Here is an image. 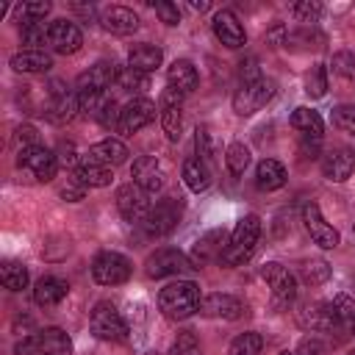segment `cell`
Listing matches in <instances>:
<instances>
[{
    "label": "cell",
    "mask_w": 355,
    "mask_h": 355,
    "mask_svg": "<svg viewBox=\"0 0 355 355\" xmlns=\"http://www.w3.org/2000/svg\"><path fill=\"white\" fill-rule=\"evenodd\" d=\"M155 14H158L161 22H166V25H178V22H180V8H178L175 3H166V0L155 3Z\"/></svg>",
    "instance_id": "51"
},
{
    "label": "cell",
    "mask_w": 355,
    "mask_h": 355,
    "mask_svg": "<svg viewBox=\"0 0 355 355\" xmlns=\"http://www.w3.org/2000/svg\"><path fill=\"white\" fill-rule=\"evenodd\" d=\"M261 347H263V338L258 333H241L230 341L227 355H261Z\"/></svg>",
    "instance_id": "40"
},
{
    "label": "cell",
    "mask_w": 355,
    "mask_h": 355,
    "mask_svg": "<svg viewBox=\"0 0 355 355\" xmlns=\"http://www.w3.org/2000/svg\"><path fill=\"white\" fill-rule=\"evenodd\" d=\"M258 236H261V219H258L255 214L241 216L239 225L233 227V233H230V239H227V244H225L219 261H222L225 266H239V263H244V261L252 255Z\"/></svg>",
    "instance_id": "2"
},
{
    "label": "cell",
    "mask_w": 355,
    "mask_h": 355,
    "mask_svg": "<svg viewBox=\"0 0 355 355\" xmlns=\"http://www.w3.org/2000/svg\"><path fill=\"white\" fill-rule=\"evenodd\" d=\"M297 322L311 333H330L338 324V316L333 302H305L297 311Z\"/></svg>",
    "instance_id": "11"
},
{
    "label": "cell",
    "mask_w": 355,
    "mask_h": 355,
    "mask_svg": "<svg viewBox=\"0 0 355 355\" xmlns=\"http://www.w3.org/2000/svg\"><path fill=\"white\" fill-rule=\"evenodd\" d=\"M130 175H133V183H136L141 191H147V194H155V191L164 189V169H161V164H158L153 155L136 158Z\"/></svg>",
    "instance_id": "19"
},
{
    "label": "cell",
    "mask_w": 355,
    "mask_h": 355,
    "mask_svg": "<svg viewBox=\"0 0 355 355\" xmlns=\"http://www.w3.org/2000/svg\"><path fill=\"white\" fill-rule=\"evenodd\" d=\"M158 111H161V128H164L166 139L178 141L180 130H183V94L178 89H164Z\"/></svg>",
    "instance_id": "12"
},
{
    "label": "cell",
    "mask_w": 355,
    "mask_h": 355,
    "mask_svg": "<svg viewBox=\"0 0 355 355\" xmlns=\"http://www.w3.org/2000/svg\"><path fill=\"white\" fill-rule=\"evenodd\" d=\"M324 44V36L322 33H316V31H308V28H302V31H286V36H283V47H291V50H300V47H322Z\"/></svg>",
    "instance_id": "35"
},
{
    "label": "cell",
    "mask_w": 355,
    "mask_h": 355,
    "mask_svg": "<svg viewBox=\"0 0 355 355\" xmlns=\"http://www.w3.org/2000/svg\"><path fill=\"white\" fill-rule=\"evenodd\" d=\"M83 194H86V186H80V183H67L64 189H61V197L64 200H69V202H78V200H83Z\"/></svg>",
    "instance_id": "53"
},
{
    "label": "cell",
    "mask_w": 355,
    "mask_h": 355,
    "mask_svg": "<svg viewBox=\"0 0 355 355\" xmlns=\"http://www.w3.org/2000/svg\"><path fill=\"white\" fill-rule=\"evenodd\" d=\"M191 8H194V11H205V8H208V3H191Z\"/></svg>",
    "instance_id": "55"
},
{
    "label": "cell",
    "mask_w": 355,
    "mask_h": 355,
    "mask_svg": "<svg viewBox=\"0 0 355 355\" xmlns=\"http://www.w3.org/2000/svg\"><path fill=\"white\" fill-rule=\"evenodd\" d=\"M0 280L8 291H22L28 286V269L19 261H6L0 266Z\"/></svg>",
    "instance_id": "34"
},
{
    "label": "cell",
    "mask_w": 355,
    "mask_h": 355,
    "mask_svg": "<svg viewBox=\"0 0 355 355\" xmlns=\"http://www.w3.org/2000/svg\"><path fill=\"white\" fill-rule=\"evenodd\" d=\"M92 277L100 286H119V283H125L130 277V261L122 252L105 250L92 261Z\"/></svg>",
    "instance_id": "6"
},
{
    "label": "cell",
    "mask_w": 355,
    "mask_h": 355,
    "mask_svg": "<svg viewBox=\"0 0 355 355\" xmlns=\"http://www.w3.org/2000/svg\"><path fill=\"white\" fill-rule=\"evenodd\" d=\"M116 208L128 222H144V216L150 214V202H147V191H141L136 183H125L116 189Z\"/></svg>",
    "instance_id": "14"
},
{
    "label": "cell",
    "mask_w": 355,
    "mask_h": 355,
    "mask_svg": "<svg viewBox=\"0 0 355 355\" xmlns=\"http://www.w3.org/2000/svg\"><path fill=\"white\" fill-rule=\"evenodd\" d=\"M200 313L202 316H211V319H241L247 313V305L239 300V297H230V294H208L200 305Z\"/></svg>",
    "instance_id": "18"
},
{
    "label": "cell",
    "mask_w": 355,
    "mask_h": 355,
    "mask_svg": "<svg viewBox=\"0 0 355 355\" xmlns=\"http://www.w3.org/2000/svg\"><path fill=\"white\" fill-rule=\"evenodd\" d=\"M291 125H294L305 139H313V141H319V139H322V130H324L322 116H319L313 108H305V105L294 108V114H291Z\"/></svg>",
    "instance_id": "32"
},
{
    "label": "cell",
    "mask_w": 355,
    "mask_h": 355,
    "mask_svg": "<svg viewBox=\"0 0 355 355\" xmlns=\"http://www.w3.org/2000/svg\"><path fill=\"white\" fill-rule=\"evenodd\" d=\"M183 180L191 191H205L211 186V166L200 158H186L183 161Z\"/></svg>",
    "instance_id": "33"
},
{
    "label": "cell",
    "mask_w": 355,
    "mask_h": 355,
    "mask_svg": "<svg viewBox=\"0 0 355 355\" xmlns=\"http://www.w3.org/2000/svg\"><path fill=\"white\" fill-rule=\"evenodd\" d=\"M194 144H197L200 161L211 164V161L216 158V141H214V136H211L208 128H197V130H194Z\"/></svg>",
    "instance_id": "43"
},
{
    "label": "cell",
    "mask_w": 355,
    "mask_h": 355,
    "mask_svg": "<svg viewBox=\"0 0 355 355\" xmlns=\"http://www.w3.org/2000/svg\"><path fill=\"white\" fill-rule=\"evenodd\" d=\"M319 352H322V344L316 338H305V341H300L294 355H319Z\"/></svg>",
    "instance_id": "54"
},
{
    "label": "cell",
    "mask_w": 355,
    "mask_h": 355,
    "mask_svg": "<svg viewBox=\"0 0 355 355\" xmlns=\"http://www.w3.org/2000/svg\"><path fill=\"white\" fill-rule=\"evenodd\" d=\"M89 327L103 341H125L128 338V324H125V319L119 316V311L111 302H97L92 308Z\"/></svg>",
    "instance_id": "4"
},
{
    "label": "cell",
    "mask_w": 355,
    "mask_h": 355,
    "mask_svg": "<svg viewBox=\"0 0 355 355\" xmlns=\"http://www.w3.org/2000/svg\"><path fill=\"white\" fill-rule=\"evenodd\" d=\"M214 36L225 44V47H230V50H236V47H244L247 44V33H244V25L239 22V17L230 11V8H222V11H216L214 14Z\"/></svg>",
    "instance_id": "16"
},
{
    "label": "cell",
    "mask_w": 355,
    "mask_h": 355,
    "mask_svg": "<svg viewBox=\"0 0 355 355\" xmlns=\"http://www.w3.org/2000/svg\"><path fill=\"white\" fill-rule=\"evenodd\" d=\"M330 89V80H327V67L324 64H316L311 67V72L305 75V94L308 97H324Z\"/></svg>",
    "instance_id": "36"
},
{
    "label": "cell",
    "mask_w": 355,
    "mask_h": 355,
    "mask_svg": "<svg viewBox=\"0 0 355 355\" xmlns=\"http://www.w3.org/2000/svg\"><path fill=\"white\" fill-rule=\"evenodd\" d=\"M225 164H227V172L230 175H244V169L250 166V150H247V144H241V141H233L230 147H227V153H225Z\"/></svg>",
    "instance_id": "37"
},
{
    "label": "cell",
    "mask_w": 355,
    "mask_h": 355,
    "mask_svg": "<svg viewBox=\"0 0 355 355\" xmlns=\"http://www.w3.org/2000/svg\"><path fill=\"white\" fill-rule=\"evenodd\" d=\"M166 80H169V89H178L180 94H189V92H194L197 89V69H194V64L191 61H186V58H178V61H172L169 64V72H166Z\"/></svg>",
    "instance_id": "29"
},
{
    "label": "cell",
    "mask_w": 355,
    "mask_h": 355,
    "mask_svg": "<svg viewBox=\"0 0 355 355\" xmlns=\"http://www.w3.org/2000/svg\"><path fill=\"white\" fill-rule=\"evenodd\" d=\"M202 305L200 297V286L194 280H178L161 288L158 294V308L164 311V316L169 319H186L191 313H197Z\"/></svg>",
    "instance_id": "1"
},
{
    "label": "cell",
    "mask_w": 355,
    "mask_h": 355,
    "mask_svg": "<svg viewBox=\"0 0 355 355\" xmlns=\"http://www.w3.org/2000/svg\"><path fill=\"white\" fill-rule=\"evenodd\" d=\"M17 139L22 141V150H25V147H33V144H36L39 133H36L33 125H19V128H17Z\"/></svg>",
    "instance_id": "52"
},
{
    "label": "cell",
    "mask_w": 355,
    "mask_h": 355,
    "mask_svg": "<svg viewBox=\"0 0 355 355\" xmlns=\"http://www.w3.org/2000/svg\"><path fill=\"white\" fill-rule=\"evenodd\" d=\"M47 31H50V25H44V22H28V25H22V42L31 44V50H39L42 44H47Z\"/></svg>",
    "instance_id": "44"
},
{
    "label": "cell",
    "mask_w": 355,
    "mask_h": 355,
    "mask_svg": "<svg viewBox=\"0 0 355 355\" xmlns=\"http://www.w3.org/2000/svg\"><path fill=\"white\" fill-rule=\"evenodd\" d=\"M300 277L308 283V286H322L327 277H330V263L322 261V258H311L300 266Z\"/></svg>",
    "instance_id": "38"
},
{
    "label": "cell",
    "mask_w": 355,
    "mask_h": 355,
    "mask_svg": "<svg viewBox=\"0 0 355 355\" xmlns=\"http://www.w3.org/2000/svg\"><path fill=\"white\" fill-rule=\"evenodd\" d=\"M280 355H294V352H288V349H286V352H280Z\"/></svg>",
    "instance_id": "56"
},
{
    "label": "cell",
    "mask_w": 355,
    "mask_h": 355,
    "mask_svg": "<svg viewBox=\"0 0 355 355\" xmlns=\"http://www.w3.org/2000/svg\"><path fill=\"white\" fill-rule=\"evenodd\" d=\"M291 14L300 22H316L319 14H322V3H316V0H300V3L291 6Z\"/></svg>",
    "instance_id": "47"
},
{
    "label": "cell",
    "mask_w": 355,
    "mask_h": 355,
    "mask_svg": "<svg viewBox=\"0 0 355 355\" xmlns=\"http://www.w3.org/2000/svg\"><path fill=\"white\" fill-rule=\"evenodd\" d=\"M150 355H153V352H150Z\"/></svg>",
    "instance_id": "58"
},
{
    "label": "cell",
    "mask_w": 355,
    "mask_h": 355,
    "mask_svg": "<svg viewBox=\"0 0 355 355\" xmlns=\"http://www.w3.org/2000/svg\"><path fill=\"white\" fill-rule=\"evenodd\" d=\"M72 180L80 183V186H86V189H103V186H108V183L114 180V175H111V166L86 158V161H80L78 169L72 172Z\"/></svg>",
    "instance_id": "22"
},
{
    "label": "cell",
    "mask_w": 355,
    "mask_h": 355,
    "mask_svg": "<svg viewBox=\"0 0 355 355\" xmlns=\"http://www.w3.org/2000/svg\"><path fill=\"white\" fill-rule=\"evenodd\" d=\"M144 266L150 277H169V275H180L183 269H189V258L175 247H161L147 258Z\"/></svg>",
    "instance_id": "15"
},
{
    "label": "cell",
    "mask_w": 355,
    "mask_h": 355,
    "mask_svg": "<svg viewBox=\"0 0 355 355\" xmlns=\"http://www.w3.org/2000/svg\"><path fill=\"white\" fill-rule=\"evenodd\" d=\"M55 158H58V166H67V169H78V150L72 141H58L55 147Z\"/></svg>",
    "instance_id": "49"
},
{
    "label": "cell",
    "mask_w": 355,
    "mask_h": 355,
    "mask_svg": "<svg viewBox=\"0 0 355 355\" xmlns=\"http://www.w3.org/2000/svg\"><path fill=\"white\" fill-rule=\"evenodd\" d=\"M128 155L130 153L119 139H103V141L92 144L89 153H86V158H92L97 164H105V166H119V164L128 161Z\"/></svg>",
    "instance_id": "24"
},
{
    "label": "cell",
    "mask_w": 355,
    "mask_h": 355,
    "mask_svg": "<svg viewBox=\"0 0 355 355\" xmlns=\"http://www.w3.org/2000/svg\"><path fill=\"white\" fill-rule=\"evenodd\" d=\"M19 166L28 169L36 180L47 183V180H53L55 172H58V158H55V150H47V147H42V144H33V147H25V150L19 153Z\"/></svg>",
    "instance_id": "7"
},
{
    "label": "cell",
    "mask_w": 355,
    "mask_h": 355,
    "mask_svg": "<svg viewBox=\"0 0 355 355\" xmlns=\"http://www.w3.org/2000/svg\"><path fill=\"white\" fill-rule=\"evenodd\" d=\"M161 61H164V53L155 44H133L130 53H128V67L141 72V75L155 72L161 67Z\"/></svg>",
    "instance_id": "26"
},
{
    "label": "cell",
    "mask_w": 355,
    "mask_h": 355,
    "mask_svg": "<svg viewBox=\"0 0 355 355\" xmlns=\"http://www.w3.org/2000/svg\"><path fill=\"white\" fill-rule=\"evenodd\" d=\"M169 355H200V344H197L194 333H191V330L180 333L178 341L172 344V352H169Z\"/></svg>",
    "instance_id": "48"
},
{
    "label": "cell",
    "mask_w": 355,
    "mask_h": 355,
    "mask_svg": "<svg viewBox=\"0 0 355 355\" xmlns=\"http://www.w3.org/2000/svg\"><path fill=\"white\" fill-rule=\"evenodd\" d=\"M333 125L341 133L355 136V105H338V108H333Z\"/></svg>",
    "instance_id": "45"
},
{
    "label": "cell",
    "mask_w": 355,
    "mask_h": 355,
    "mask_svg": "<svg viewBox=\"0 0 355 355\" xmlns=\"http://www.w3.org/2000/svg\"><path fill=\"white\" fill-rule=\"evenodd\" d=\"M239 78H241V83H255V80H261L258 58H255V55H250V58H244V61L239 64Z\"/></svg>",
    "instance_id": "50"
},
{
    "label": "cell",
    "mask_w": 355,
    "mask_h": 355,
    "mask_svg": "<svg viewBox=\"0 0 355 355\" xmlns=\"http://www.w3.org/2000/svg\"><path fill=\"white\" fill-rule=\"evenodd\" d=\"M153 119H155V103L147 100V97H133L128 105H122L116 130L125 133V136H133L136 130H141V128L150 125Z\"/></svg>",
    "instance_id": "9"
},
{
    "label": "cell",
    "mask_w": 355,
    "mask_h": 355,
    "mask_svg": "<svg viewBox=\"0 0 355 355\" xmlns=\"http://www.w3.org/2000/svg\"><path fill=\"white\" fill-rule=\"evenodd\" d=\"M261 277H263L266 286L272 288V297H275L277 305H288V302L297 297V280H294V275H291L283 263L269 261V263L261 269Z\"/></svg>",
    "instance_id": "10"
},
{
    "label": "cell",
    "mask_w": 355,
    "mask_h": 355,
    "mask_svg": "<svg viewBox=\"0 0 355 355\" xmlns=\"http://www.w3.org/2000/svg\"><path fill=\"white\" fill-rule=\"evenodd\" d=\"M330 69L336 78H341L344 83H355V53L349 50H338L330 61Z\"/></svg>",
    "instance_id": "39"
},
{
    "label": "cell",
    "mask_w": 355,
    "mask_h": 355,
    "mask_svg": "<svg viewBox=\"0 0 355 355\" xmlns=\"http://www.w3.org/2000/svg\"><path fill=\"white\" fill-rule=\"evenodd\" d=\"M180 216H183V200L180 197H164L150 208V214L144 216L141 225H144L147 236L161 239V236H166V233H172L178 227Z\"/></svg>",
    "instance_id": "3"
},
{
    "label": "cell",
    "mask_w": 355,
    "mask_h": 355,
    "mask_svg": "<svg viewBox=\"0 0 355 355\" xmlns=\"http://www.w3.org/2000/svg\"><path fill=\"white\" fill-rule=\"evenodd\" d=\"M17 14H19L22 25H28V22H42V19L50 14V3H22V6H17Z\"/></svg>",
    "instance_id": "46"
},
{
    "label": "cell",
    "mask_w": 355,
    "mask_h": 355,
    "mask_svg": "<svg viewBox=\"0 0 355 355\" xmlns=\"http://www.w3.org/2000/svg\"><path fill=\"white\" fill-rule=\"evenodd\" d=\"M67 294H69L67 280L53 277V275H47V277H42V280H36V286H33V300H36V305H44V308L58 305Z\"/></svg>",
    "instance_id": "28"
},
{
    "label": "cell",
    "mask_w": 355,
    "mask_h": 355,
    "mask_svg": "<svg viewBox=\"0 0 355 355\" xmlns=\"http://www.w3.org/2000/svg\"><path fill=\"white\" fill-rule=\"evenodd\" d=\"M275 97V80H255V83H241L233 94V111L241 116H250L255 111H261L269 100Z\"/></svg>",
    "instance_id": "5"
},
{
    "label": "cell",
    "mask_w": 355,
    "mask_h": 355,
    "mask_svg": "<svg viewBox=\"0 0 355 355\" xmlns=\"http://www.w3.org/2000/svg\"><path fill=\"white\" fill-rule=\"evenodd\" d=\"M83 44V33L72 19H53L47 31V47L58 55H72Z\"/></svg>",
    "instance_id": "8"
},
{
    "label": "cell",
    "mask_w": 355,
    "mask_h": 355,
    "mask_svg": "<svg viewBox=\"0 0 355 355\" xmlns=\"http://www.w3.org/2000/svg\"><path fill=\"white\" fill-rule=\"evenodd\" d=\"M78 111H80V94L78 92H55L44 108V116L53 125H67L78 116Z\"/></svg>",
    "instance_id": "20"
},
{
    "label": "cell",
    "mask_w": 355,
    "mask_h": 355,
    "mask_svg": "<svg viewBox=\"0 0 355 355\" xmlns=\"http://www.w3.org/2000/svg\"><path fill=\"white\" fill-rule=\"evenodd\" d=\"M255 183L261 191H277L286 186V166L275 158H263L255 169Z\"/></svg>",
    "instance_id": "30"
},
{
    "label": "cell",
    "mask_w": 355,
    "mask_h": 355,
    "mask_svg": "<svg viewBox=\"0 0 355 355\" xmlns=\"http://www.w3.org/2000/svg\"><path fill=\"white\" fill-rule=\"evenodd\" d=\"M347 355H355V349H349V352H347Z\"/></svg>",
    "instance_id": "57"
},
{
    "label": "cell",
    "mask_w": 355,
    "mask_h": 355,
    "mask_svg": "<svg viewBox=\"0 0 355 355\" xmlns=\"http://www.w3.org/2000/svg\"><path fill=\"white\" fill-rule=\"evenodd\" d=\"M222 244H225V233H222V230H208V233L194 244L191 266H194V269H200V266H205L208 261L222 258V250H225Z\"/></svg>",
    "instance_id": "27"
},
{
    "label": "cell",
    "mask_w": 355,
    "mask_h": 355,
    "mask_svg": "<svg viewBox=\"0 0 355 355\" xmlns=\"http://www.w3.org/2000/svg\"><path fill=\"white\" fill-rule=\"evenodd\" d=\"M352 172H355V153H352L349 147H336V150H330V153L322 158V175H324L327 180L341 183V180H347Z\"/></svg>",
    "instance_id": "21"
},
{
    "label": "cell",
    "mask_w": 355,
    "mask_h": 355,
    "mask_svg": "<svg viewBox=\"0 0 355 355\" xmlns=\"http://www.w3.org/2000/svg\"><path fill=\"white\" fill-rule=\"evenodd\" d=\"M116 83V67L108 61H97L94 67H89L86 72L78 75L75 86L78 94H92V92H108V86Z\"/></svg>",
    "instance_id": "17"
},
{
    "label": "cell",
    "mask_w": 355,
    "mask_h": 355,
    "mask_svg": "<svg viewBox=\"0 0 355 355\" xmlns=\"http://www.w3.org/2000/svg\"><path fill=\"white\" fill-rule=\"evenodd\" d=\"M36 355H72V338L61 327H44L36 336Z\"/></svg>",
    "instance_id": "23"
},
{
    "label": "cell",
    "mask_w": 355,
    "mask_h": 355,
    "mask_svg": "<svg viewBox=\"0 0 355 355\" xmlns=\"http://www.w3.org/2000/svg\"><path fill=\"white\" fill-rule=\"evenodd\" d=\"M116 86L122 92H130V94L144 92L147 89V75H141V72H136L130 67H122V69H116Z\"/></svg>",
    "instance_id": "42"
},
{
    "label": "cell",
    "mask_w": 355,
    "mask_h": 355,
    "mask_svg": "<svg viewBox=\"0 0 355 355\" xmlns=\"http://www.w3.org/2000/svg\"><path fill=\"white\" fill-rule=\"evenodd\" d=\"M100 22H103V28H105V31L119 33V36L133 33V31L139 28V17H136L130 8H125V6H108V8L103 11Z\"/></svg>",
    "instance_id": "25"
},
{
    "label": "cell",
    "mask_w": 355,
    "mask_h": 355,
    "mask_svg": "<svg viewBox=\"0 0 355 355\" xmlns=\"http://www.w3.org/2000/svg\"><path fill=\"white\" fill-rule=\"evenodd\" d=\"M333 308H336V316H338V324L355 336V300L347 297V294H338L333 300Z\"/></svg>",
    "instance_id": "41"
},
{
    "label": "cell",
    "mask_w": 355,
    "mask_h": 355,
    "mask_svg": "<svg viewBox=\"0 0 355 355\" xmlns=\"http://www.w3.org/2000/svg\"><path fill=\"white\" fill-rule=\"evenodd\" d=\"M302 222H305V230L311 233V239H313L322 250L338 247V241H341V239H338V230L324 222V216H322V211H319L316 202H308V205L302 208Z\"/></svg>",
    "instance_id": "13"
},
{
    "label": "cell",
    "mask_w": 355,
    "mask_h": 355,
    "mask_svg": "<svg viewBox=\"0 0 355 355\" xmlns=\"http://www.w3.org/2000/svg\"><path fill=\"white\" fill-rule=\"evenodd\" d=\"M50 67H53V58L44 50H19V53L11 55V69L14 72L36 75V72H47Z\"/></svg>",
    "instance_id": "31"
}]
</instances>
